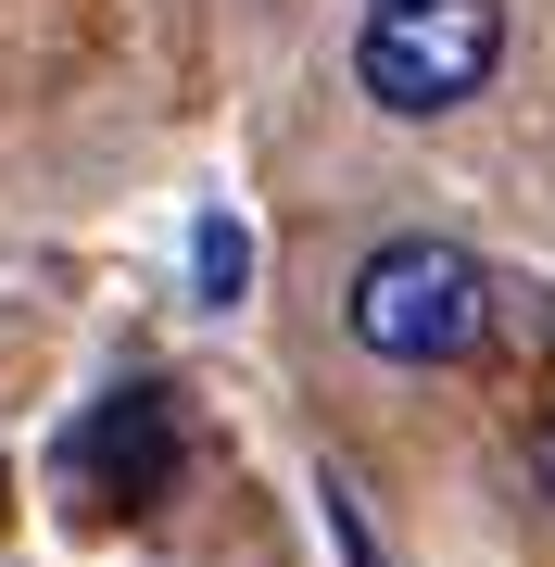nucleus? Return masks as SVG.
<instances>
[{
    "instance_id": "nucleus-1",
    "label": "nucleus",
    "mask_w": 555,
    "mask_h": 567,
    "mask_svg": "<svg viewBox=\"0 0 555 567\" xmlns=\"http://www.w3.org/2000/svg\"><path fill=\"white\" fill-rule=\"evenodd\" d=\"M493 265H480L467 240H379L367 265H353V290H341V328L367 341L379 365H467L480 341H493Z\"/></svg>"
},
{
    "instance_id": "nucleus-2",
    "label": "nucleus",
    "mask_w": 555,
    "mask_h": 567,
    "mask_svg": "<svg viewBox=\"0 0 555 567\" xmlns=\"http://www.w3.org/2000/svg\"><path fill=\"white\" fill-rule=\"evenodd\" d=\"M505 63V0H367V39H353V89L379 114L430 126L467 114Z\"/></svg>"
},
{
    "instance_id": "nucleus-3",
    "label": "nucleus",
    "mask_w": 555,
    "mask_h": 567,
    "mask_svg": "<svg viewBox=\"0 0 555 567\" xmlns=\"http://www.w3.org/2000/svg\"><path fill=\"white\" fill-rule=\"evenodd\" d=\"M63 480H76L89 505H126V517H140L152 492L177 480V391H165V379L102 391V404L63 429Z\"/></svg>"
},
{
    "instance_id": "nucleus-4",
    "label": "nucleus",
    "mask_w": 555,
    "mask_h": 567,
    "mask_svg": "<svg viewBox=\"0 0 555 567\" xmlns=\"http://www.w3.org/2000/svg\"><path fill=\"white\" fill-rule=\"evenodd\" d=\"M189 265H203V303H240V278H253L240 215H203V227H189Z\"/></svg>"
},
{
    "instance_id": "nucleus-5",
    "label": "nucleus",
    "mask_w": 555,
    "mask_h": 567,
    "mask_svg": "<svg viewBox=\"0 0 555 567\" xmlns=\"http://www.w3.org/2000/svg\"><path fill=\"white\" fill-rule=\"evenodd\" d=\"M531 492H543V505H555V416L531 429Z\"/></svg>"
}]
</instances>
